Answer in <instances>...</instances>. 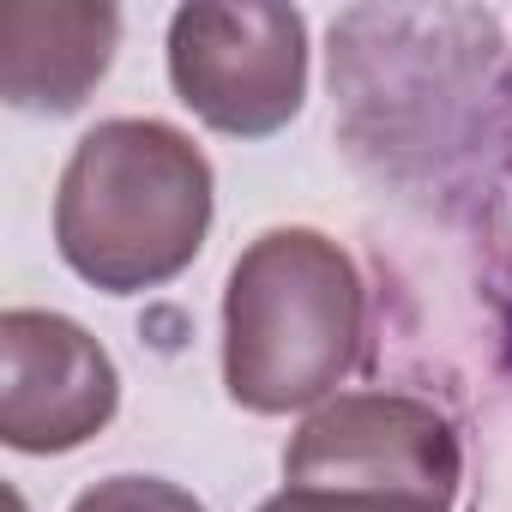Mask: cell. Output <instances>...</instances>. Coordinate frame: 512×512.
Segmentation results:
<instances>
[{
  "label": "cell",
  "mask_w": 512,
  "mask_h": 512,
  "mask_svg": "<svg viewBox=\"0 0 512 512\" xmlns=\"http://www.w3.org/2000/svg\"><path fill=\"white\" fill-rule=\"evenodd\" d=\"M169 85L211 133L272 139L308 97V19L296 7H181Z\"/></svg>",
  "instance_id": "cell-3"
},
{
  "label": "cell",
  "mask_w": 512,
  "mask_h": 512,
  "mask_svg": "<svg viewBox=\"0 0 512 512\" xmlns=\"http://www.w3.org/2000/svg\"><path fill=\"white\" fill-rule=\"evenodd\" d=\"M67 512H205V500L163 476H103Z\"/></svg>",
  "instance_id": "cell-8"
},
{
  "label": "cell",
  "mask_w": 512,
  "mask_h": 512,
  "mask_svg": "<svg viewBox=\"0 0 512 512\" xmlns=\"http://www.w3.org/2000/svg\"><path fill=\"white\" fill-rule=\"evenodd\" d=\"M121 49L109 0H13L0 13V97L25 115H73Z\"/></svg>",
  "instance_id": "cell-6"
},
{
  "label": "cell",
  "mask_w": 512,
  "mask_h": 512,
  "mask_svg": "<svg viewBox=\"0 0 512 512\" xmlns=\"http://www.w3.org/2000/svg\"><path fill=\"white\" fill-rule=\"evenodd\" d=\"M211 163L169 121L91 127L55 187V247L103 296H139L181 278L211 229Z\"/></svg>",
  "instance_id": "cell-1"
},
{
  "label": "cell",
  "mask_w": 512,
  "mask_h": 512,
  "mask_svg": "<svg viewBox=\"0 0 512 512\" xmlns=\"http://www.w3.org/2000/svg\"><path fill=\"white\" fill-rule=\"evenodd\" d=\"M13 512H25V506H19V500H13Z\"/></svg>",
  "instance_id": "cell-9"
},
{
  "label": "cell",
  "mask_w": 512,
  "mask_h": 512,
  "mask_svg": "<svg viewBox=\"0 0 512 512\" xmlns=\"http://www.w3.org/2000/svg\"><path fill=\"white\" fill-rule=\"evenodd\" d=\"M284 482L386 488L452 506L464 482L452 422L410 392H338L284 446Z\"/></svg>",
  "instance_id": "cell-4"
},
{
  "label": "cell",
  "mask_w": 512,
  "mask_h": 512,
  "mask_svg": "<svg viewBox=\"0 0 512 512\" xmlns=\"http://www.w3.org/2000/svg\"><path fill=\"white\" fill-rule=\"evenodd\" d=\"M368 290L320 229H266L223 284V386L253 416L320 410L362 362Z\"/></svg>",
  "instance_id": "cell-2"
},
{
  "label": "cell",
  "mask_w": 512,
  "mask_h": 512,
  "mask_svg": "<svg viewBox=\"0 0 512 512\" xmlns=\"http://www.w3.org/2000/svg\"><path fill=\"white\" fill-rule=\"evenodd\" d=\"M260 512H452V506L422 500V494H386V488H302V482H284L272 500H260Z\"/></svg>",
  "instance_id": "cell-7"
},
{
  "label": "cell",
  "mask_w": 512,
  "mask_h": 512,
  "mask_svg": "<svg viewBox=\"0 0 512 512\" xmlns=\"http://www.w3.org/2000/svg\"><path fill=\"white\" fill-rule=\"evenodd\" d=\"M121 374L109 350L67 314H0V440L31 458L73 452L115 422Z\"/></svg>",
  "instance_id": "cell-5"
}]
</instances>
